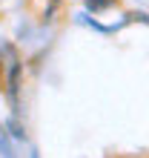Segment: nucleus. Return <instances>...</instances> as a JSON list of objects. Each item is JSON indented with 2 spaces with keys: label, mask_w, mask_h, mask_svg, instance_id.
Here are the masks:
<instances>
[{
  "label": "nucleus",
  "mask_w": 149,
  "mask_h": 158,
  "mask_svg": "<svg viewBox=\"0 0 149 158\" xmlns=\"http://www.w3.org/2000/svg\"><path fill=\"white\" fill-rule=\"evenodd\" d=\"M17 75H20V66H12V72H9V95H12V101L17 98Z\"/></svg>",
  "instance_id": "f257e3e1"
}]
</instances>
